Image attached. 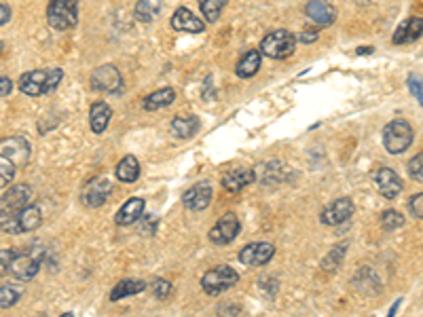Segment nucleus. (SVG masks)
Masks as SVG:
<instances>
[{
  "label": "nucleus",
  "mask_w": 423,
  "mask_h": 317,
  "mask_svg": "<svg viewBox=\"0 0 423 317\" xmlns=\"http://www.w3.org/2000/svg\"><path fill=\"white\" fill-rule=\"evenodd\" d=\"M63 78V72L59 68H51V70H30L25 74H21L19 78V91L30 95V97H38V95H47L51 93Z\"/></svg>",
  "instance_id": "1"
},
{
  "label": "nucleus",
  "mask_w": 423,
  "mask_h": 317,
  "mask_svg": "<svg viewBox=\"0 0 423 317\" xmlns=\"http://www.w3.org/2000/svg\"><path fill=\"white\" fill-rule=\"evenodd\" d=\"M42 258H44V247H40V245H32V247H30L27 251H23V254H17V251H15V256H13L11 262H8L6 275H11V277L17 279V281H30V279L40 271Z\"/></svg>",
  "instance_id": "2"
},
{
  "label": "nucleus",
  "mask_w": 423,
  "mask_h": 317,
  "mask_svg": "<svg viewBox=\"0 0 423 317\" xmlns=\"http://www.w3.org/2000/svg\"><path fill=\"white\" fill-rule=\"evenodd\" d=\"M412 137H415V131L410 123L404 118H396L387 123L383 129V144H385V150L391 154H402L404 150H408V146L412 144Z\"/></svg>",
  "instance_id": "3"
},
{
  "label": "nucleus",
  "mask_w": 423,
  "mask_h": 317,
  "mask_svg": "<svg viewBox=\"0 0 423 317\" xmlns=\"http://www.w3.org/2000/svg\"><path fill=\"white\" fill-rule=\"evenodd\" d=\"M47 21L57 32L74 27L78 21V2L76 0H49Z\"/></svg>",
  "instance_id": "4"
},
{
  "label": "nucleus",
  "mask_w": 423,
  "mask_h": 317,
  "mask_svg": "<svg viewBox=\"0 0 423 317\" xmlns=\"http://www.w3.org/2000/svg\"><path fill=\"white\" fill-rule=\"evenodd\" d=\"M296 49V36L288 30H275L266 34L260 42V53L273 59L290 57Z\"/></svg>",
  "instance_id": "5"
},
{
  "label": "nucleus",
  "mask_w": 423,
  "mask_h": 317,
  "mask_svg": "<svg viewBox=\"0 0 423 317\" xmlns=\"http://www.w3.org/2000/svg\"><path fill=\"white\" fill-rule=\"evenodd\" d=\"M237 281H239L237 271L231 268V266H226V264H222V266H216V268L207 271V273L201 277V287H203L205 294L216 296V294H222V292H226L228 287H233Z\"/></svg>",
  "instance_id": "6"
},
{
  "label": "nucleus",
  "mask_w": 423,
  "mask_h": 317,
  "mask_svg": "<svg viewBox=\"0 0 423 317\" xmlns=\"http://www.w3.org/2000/svg\"><path fill=\"white\" fill-rule=\"evenodd\" d=\"M91 87L104 93H121L123 91V76L114 66H99L91 74Z\"/></svg>",
  "instance_id": "7"
},
{
  "label": "nucleus",
  "mask_w": 423,
  "mask_h": 317,
  "mask_svg": "<svg viewBox=\"0 0 423 317\" xmlns=\"http://www.w3.org/2000/svg\"><path fill=\"white\" fill-rule=\"evenodd\" d=\"M239 230H241L239 218H237L235 213L228 211V213H224V216L212 226V230H209V241H212L214 245H226V243H231V241L237 239Z\"/></svg>",
  "instance_id": "8"
},
{
  "label": "nucleus",
  "mask_w": 423,
  "mask_h": 317,
  "mask_svg": "<svg viewBox=\"0 0 423 317\" xmlns=\"http://www.w3.org/2000/svg\"><path fill=\"white\" fill-rule=\"evenodd\" d=\"M112 192V184L108 178H93L89 180L82 190H80V201L87 205V207H99L108 201Z\"/></svg>",
  "instance_id": "9"
},
{
  "label": "nucleus",
  "mask_w": 423,
  "mask_h": 317,
  "mask_svg": "<svg viewBox=\"0 0 423 317\" xmlns=\"http://www.w3.org/2000/svg\"><path fill=\"white\" fill-rule=\"evenodd\" d=\"M0 154L6 156L15 167H25L30 161V142L25 137H6L0 142Z\"/></svg>",
  "instance_id": "10"
},
{
  "label": "nucleus",
  "mask_w": 423,
  "mask_h": 317,
  "mask_svg": "<svg viewBox=\"0 0 423 317\" xmlns=\"http://www.w3.org/2000/svg\"><path fill=\"white\" fill-rule=\"evenodd\" d=\"M353 209H355V207H353V201H351L349 197H341V199L332 201L328 207L321 209L319 220H321L324 224H328V226H338V224L347 222V220L353 216Z\"/></svg>",
  "instance_id": "11"
},
{
  "label": "nucleus",
  "mask_w": 423,
  "mask_h": 317,
  "mask_svg": "<svg viewBox=\"0 0 423 317\" xmlns=\"http://www.w3.org/2000/svg\"><path fill=\"white\" fill-rule=\"evenodd\" d=\"M212 197H214V188L207 180H203L182 194V203L190 211H203L212 203Z\"/></svg>",
  "instance_id": "12"
},
{
  "label": "nucleus",
  "mask_w": 423,
  "mask_h": 317,
  "mask_svg": "<svg viewBox=\"0 0 423 317\" xmlns=\"http://www.w3.org/2000/svg\"><path fill=\"white\" fill-rule=\"evenodd\" d=\"M273 256H275V247H273V243H266V241L250 243L239 251V260L247 266H262Z\"/></svg>",
  "instance_id": "13"
},
{
  "label": "nucleus",
  "mask_w": 423,
  "mask_h": 317,
  "mask_svg": "<svg viewBox=\"0 0 423 317\" xmlns=\"http://www.w3.org/2000/svg\"><path fill=\"white\" fill-rule=\"evenodd\" d=\"M374 184L379 188V192L385 197V199H396L400 192H402V180L400 175L389 169V167H381L376 173H374Z\"/></svg>",
  "instance_id": "14"
},
{
  "label": "nucleus",
  "mask_w": 423,
  "mask_h": 317,
  "mask_svg": "<svg viewBox=\"0 0 423 317\" xmlns=\"http://www.w3.org/2000/svg\"><path fill=\"white\" fill-rule=\"evenodd\" d=\"M30 199H32V188L27 184H15L0 197V209L19 211L30 203Z\"/></svg>",
  "instance_id": "15"
},
{
  "label": "nucleus",
  "mask_w": 423,
  "mask_h": 317,
  "mask_svg": "<svg viewBox=\"0 0 423 317\" xmlns=\"http://www.w3.org/2000/svg\"><path fill=\"white\" fill-rule=\"evenodd\" d=\"M171 27H173V30H180V32L201 34V32L205 30V23H203L195 13H190L186 6H180V8L171 15Z\"/></svg>",
  "instance_id": "16"
},
{
  "label": "nucleus",
  "mask_w": 423,
  "mask_h": 317,
  "mask_svg": "<svg viewBox=\"0 0 423 317\" xmlns=\"http://www.w3.org/2000/svg\"><path fill=\"white\" fill-rule=\"evenodd\" d=\"M144 209H146V201L142 197H131L127 199V203H123V207L116 211V224L121 226H129L133 222H137L142 216H144Z\"/></svg>",
  "instance_id": "17"
},
{
  "label": "nucleus",
  "mask_w": 423,
  "mask_h": 317,
  "mask_svg": "<svg viewBox=\"0 0 423 317\" xmlns=\"http://www.w3.org/2000/svg\"><path fill=\"white\" fill-rule=\"evenodd\" d=\"M305 13H307V17H309L311 21H315V23H319V25H330V23H334V19H336L334 6L328 4V2H324V0H311V2H307Z\"/></svg>",
  "instance_id": "18"
},
{
  "label": "nucleus",
  "mask_w": 423,
  "mask_h": 317,
  "mask_svg": "<svg viewBox=\"0 0 423 317\" xmlns=\"http://www.w3.org/2000/svg\"><path fill=\"white\" fill-rule=\"evenodd\" d=\"M110 116H112V108L106 104V101H95L89 110V125H91V131L93 133H104L108 123H110Z\"/></svg>",
  "instance_id": "19"
},
{
  "label": "nucleus",
  "mask_w": 423,
  "mask_h": 317,
  "mask_svg": "<svg viewBox=\"0 0 423 317\" xmlns=\"http://www.w3.org/2000/svg\"><path fill=\"white\" fill-rule=\"evenodd\" d=\"M419 38H421V17H412L398 25V30L393 34V44H406V42H415Z\"/></svg>",
  "instance_id": "20"
},
{
  "label": "nucleus",
  "mask_w": 423,
  "mask_h": 317,
  "mask_svg": "<svg viewBox=\"0 0 423 317\" xmlns=\"http://www.w3.org/2000/svg\"><path fill=\"white\" fill-rule=\"evenodd\" d=\"M254 180V169H233L222 178V186L228 192H239Z\"/></svg>",
  "instance_id": "21"
},
{
  "label": "nucleus",
  "mask_w": 423,
  "mask_h": 317,
  "mask_svg": "<svg viewBox=\"0 0 423 317\" xmlns=\"http://www.w3.org/2000/svg\"><path fill=\"white\" fill-rule=\"evenodd\" d=\"M19 216V228L21 232H30V230H36L40 224H42V213H40V207L38 205H25L17 211Z\"/></svg>",
  "instance_id": "22"
},
{
  "label": "nucleus",
  "mask_w": 423,
  "mask_h": 317,
  "mask_svg": "<svg viewBox=\"0 0 423 317\" xmlns=\"http://www.w3.org/2000/svg\"><path fill=\"white\" fill-rule=\"evenodd\" d=\"M114 173H116V180H121V182H125V184L135 182L137 175H140V163H137V158H135L133 154L123 156V158L118 161Z\"/></svg>",
  "instance_id": "23"
},
{
  "label": "nucleus",
  "mask_w": 423,
  "mask_h": 317,
  "mask_svg": "<svg viewBox=\"0 0 423 317\" xmlns=\"http://www.w3.org/2000/svg\"><path fill=\"white\" fill-rule=\"evenodd\" d=\"M146 290V283L142 279H121L112 290H110V300H121V298H127V296H133V294H140Z\"/></svg>",
  "instance_id": "24"
},
{
  "label": "nucleus",
  "mask_w": 423,
  "mask_h": 317,
  "mask_svg": "<svg viewBox=\"0 0 423 317\" xmlns=\"http://www.w3.org/2000/svg\"><path fill=\"white\" fill-rule=\"evenodd\" d=\"M260 68V51H247L235 66V72L239 78H250Z\"/></svg>",
  "instance_id": "25"
},
{
  "label": "nucleus",
  "mask_w": 423,
  "mask_h": 317,
  "mask_svg": "<svg viewBox=\"0 0 423 317\" xmlns=\"http://www.w3.org/2000/svg\"><path fill=\"white\" fill-rule=\"evenodd\" d=\"M199 131V120L195 116H176L171 120V133L176 137H182V139H188L192 137L195 133Z\"/></svg>",
  "instance_id": "26"
},
{
  "label": "nucleus",
  "mask_w": 423,
  "mask_h": 317,
  "mask_svg": "<svg viewBox=\"0 0 423 317\" xmlns=\"http://www.w3.org/2000/svg\"><path fill=\"white\" fill-rule=\"evenodd\" d=\"M163 2L161 0H137L135 4V17L142 23H150L161 15Z\"/></svg>",
  "instance_id": "27"
},
{
  "label": "nucleus",
  "mask_w": 423,
  "mask_h": 317,
  "mask_svg": "<svg viewBox=\"0 0 423 317\" xmlns=\"http://www.w3.org/2000/svg\"><path fill=\"white\" fill-rule=\"evenodd\" d=\"M173 99H176V91L171 87H165V89H159V91L146 95L144 108L146 110H159V108H165V106L173 104Z\"/></svg>",
  "instance_id": "28"
},
{
  "label": "nucleus",
  "mask_w": 423,
  "mask_h": 317,
  "mask_svg": "<svg viewBox=\"0 0 423 317\" xmlns=\"http://www.w3.org/2000/svg\"><path fill=\"white\" fill-rule=\"evenodd\" d=\"M23 283L25 281H19V283H4L0 287V309H8L13 304H17V300L23 296Z\"/></svg>",
  "instance_id": "29"
},
{
  "label": "nucleus",
  "mask_w": 423,
  "mask_h": 317,
  "mask_svg": "<svg viewBox=\"0 0 423 317\" xmlns=\"http://www.w3.org/2000/svg\"><path fill=\"white\" fill-rule=\"evenodd\" d=\"M228 0H199V8L207 21H216Z\"/></svg>",
  "instance_id": "30"
},
{
  "label": "nucleus",
  "mask_w": 423,
  "mask_h": 317,
  "mask_svg": "<svg viewBox=\"0 0 423 317\" xmlns=\"http://www.w3.org/2000/svg\"><path fill=\"white\" fill-rule=\"evenodd\" d=\"M0 232H21L19 228V216L17 211L0 209Z\"/></svg>",
  "instance_id": "31"
},
{
  "label": "nucleus",
  "mask_w": 423,
  "mask_h": 317,
  "mask_svg": "<svg viewBox=\"0 0 423 317\" xmlns=\"http://www.w3.org/2000/svg\"><path fill=\"white\" fill-rule=\"evenodd\" d=\"M402 224H404V216H402L400 211L387 209V211L381 213V226H383L385 230H396V228H400Z\"/></svg>",
  "instance_id": "32"
},
{
  "label": "nucleus",
  "mask_w": 423,
  "mask_h": 317,
  "mask_svg": "<svg viewBox=\"0 0 423 317\" xmlns=\"http://www.w3.org/2000/svg\"><path fill=\"white\" fill-rule=\"evenodd\" d=\"M345 245H336L328 256H326V260L321 262V266H324V271H334L338 264H341V260H343V256H345Z\"/></svg>",
  "instance_id": "33"
},
{
  "label": "nucleus",
  "mask_w": 423,
  "mask_h": 317,
  "mask_svg": "<svg viewBox=\"0 0 423 317\" xmlns=\"http://www.w3.org/2000/svg\"><path fill=\"white\" fill-rule=\"evenodd\" d=\"M15 169H17V167H15L6 156L0 154V188L8 186V182L15 178Z\"/></svg>",
  "instance_id": "34"
},
{
  "label": "nucleus",
  "mask_w": 423,
  "mask_h": 317,
  "mask_svg": "<svg viewBox=\"0 0 423 317\" xmlns=\"http://www.w3.org/2000/svg\"><path fill=\"white\" fill-rule=\"evenodd\" d=\"M421 161H423V154H421V152H419L415 158H410V161H408V173H410V178H412V180H417V182H421V180H423Z\"/></svg>",
  "instance_id": "35"
},
{
  "label": "nucleus",
  "mask_w": 423,
  "mask_h": 317,
  "mask_svg": "<svg viewBox=\"0 0 423 317\" xmlns=\"http://www.w3.org/2000/svg\"><path fill=\"white\" fill-rule=\"evenodd\" d=\"M169 292H171V283L169 281H165V279H154L152 281V294L157 298H167Z\"/></svg>",
  "instance_id": "36"
},
{
  "label": "nucleus",
  "mask_w": 423,
  "mask_h": 317,
  "mask_svg": "<svg viewBox=\"0 0 423 317\" xmlns=\"http://www.w3.org/2000/svg\"><path fill=\"white\" fill-rule=\"evenodd\" d=\"M408 209H410V213H412L415 218H423V194H421V192H417V194L410 197Z\"/></svg>",
  "instance_id": "37"
},
{
  "label": "nucleus",
  "mask_w": 423,
  "mask_h": 317,
  "mask_svg": "<svg viewBox=\"0 0 423 317\" xmlns=\"http://www.w3.org/2000/svg\"><path fill=\"white\" fill-rule=\"evenodd\" d=\"M13 256H15V249H13V247L0 249V277L6 275V271H8V262H11Z\"/></svg>",
  "instance_id": "38"
},
{
  "label": "nucleus",
  "mask_w": 423,
  "mask_h": 317,
  "mask_svg": "<svg viewBox=\"0 0 423 317\" xmlns=\"http://www.w3.org/2000/svg\"><path fill=\"white\" fill-rule=\"evenodd\" d=\"M408 87H410L412 95L417 97V101H421V80H419V76L410 74V76H408Z\"/></svg>",
  "instance_id": "39"
},
{
  "label": "nucleus",
  "mask_w": 423,
  "mask_h": 317,
  "mask_svg": "<svg viewBox=\"0 0 423 317\" xmlns=\"http://www.w3.org/2000/svg\"><path fill=\"white\" fill-rule=\"evenodd\" d=\"M313 40H317V32L315 30H309V32H302L300 36H296V42H300V44H309Z\"/></svg>",
  "instance_id": "40"
},
{
  "label": "nucleus",
  "mask_w": 423,
  "mask_h": 317,
  "mask_svg": "<svg viewBox=\"0 0 423 317\" xmlns=\"http://www.w3.org/2000/svg\"><path fill=\"white\" fill-rule=\"evenodd\" d=\"M11 89H13V82H11V78H6V76H0V97H6V95L11 93Z\"/></svg>",
  "instance_id": "41"
},
{
  "label": "nucleus",
  "mask_w": 423,
  "mask_h": 317,
  "mask_svg": "<svg viewBox=\"0 0 423 317\" xmlns=\"http://www.w3.org/2000/svg\"><path fill=\"white\" fill-rule=\"evenodd\" d=\"M8 19H11V8L6 4H0V25L8 23Z\"/></svg>",
  "instance_id": "42"
},
{
  "label": "nucleus",
  "mask_w": 423,
  "mask_h": 317,
  "mask_svg": "<svg viewBox=\"0 0 423 317\" xmlns=\"http://www.w3.org/2000/svg\"><path fill=\"white\" fill-rule=\"evenodd\" d=\"M0 53H2V42H0Z\"/></svg>",
  "instance_id": "43"
}]
</instances>
